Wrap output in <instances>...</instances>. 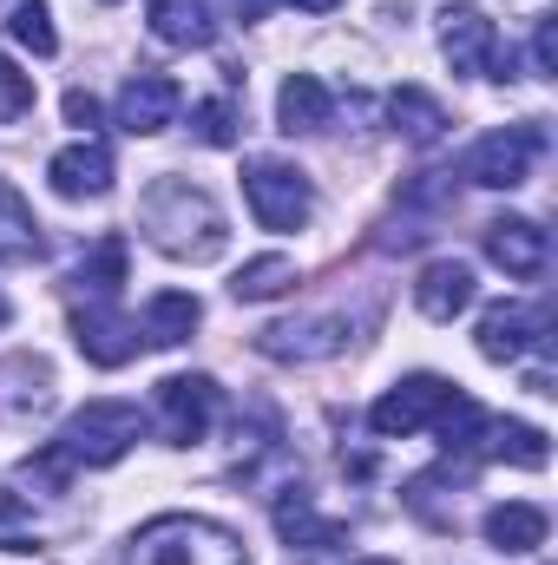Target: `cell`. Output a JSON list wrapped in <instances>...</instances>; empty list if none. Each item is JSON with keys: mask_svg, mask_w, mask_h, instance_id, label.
<instances>
[{"mask_svg": "<svg viewBox=\"0 0 558 565\" xmlns=\"http://www.w3.org/2000/svg\"><path fill=\"white\" fill-rule=\"evenodd\" d=\"M178 106H184V93H178L171 73H132V79L119 86V126H126L132 139H158V132L178 119Z\"/></svg>", "mask_w": 558, "mask_h": 565, "instance_id": "obj_10", "label": "cell"}, {"mask_svg": "<svg viewBox=\"0 0 558 565\" xmlns=\"http://www.w3.org/2000/svg\"><path fill=\"white\" fill-rule=\"evenodd\" d=\"M7 257H13V250H0V264H7Z\"/></svg>", "mask_w": 558, "mask_h": 565, "instance_id": "obj_37", "label": "cell"}, {"mask_svg": "<svg viewBox=\"0 0 558 565\" xmlns=\"http://www.w3.org/2000/svg\"><path fill=\"white\" fill-rule=\"evenodd\" d=\"M139 224H144V237H151L164 257H178V264H211V257H224V244H230V224H224L217 198L197 191V184H184V178H158V184L144 191Z\"/></svg>", "mask_w": 558, "mask_h": 565, "instance_id": "obj_1", "label": "cell"}, {"mask_svg": "<svg viewBox=\"0 0 558 565\" xmlns=\"http://www.w3.org/2000/svg\"><path fill=\"white\" fill-rule=\"evenodd\" d=\"M126 565H250L244 540L204 513H158L132 533Z\"/></svg>", "mask_w": 558, "mask_h": 565, "instance_id": "obj_2", "label": "cell"}, {"mask_svg": "<svg viewBox=\"0 0 558 565\" xmlns=\"http://www.w3.org/2000/svg\"><path fill=\"white\" fill-rule=\"evenodd\" d=\"M0 231H20L26 244H33V231H40V224H33V211H26V198H20L7 178H0Z\"/></svg>", "mask_w": 558, "mask_h": 565, "instance_id": "obj_31", "label": "cell"}, {"mask_svg": "<svg viewBox=\"0 0 558 565\" xmlns=\"http://www.w3.org/2000/svg\"><path fill=\"white\" fill-rule=\"evenodd\" d=\"M0 546L7 553H33V520H26V507L13 493H0Z\"/></svg>", "mask_w": 558, "mask_h": 565, "instance_id": "obj_30", "label": "cell"}, {"mask_svg": "<svg viewBox=\"0 0 558 565\" xmlns=\"http://www.w3.org/2000/svg\"><path fill=\"white\" fill-rule=\"evenodd\" d=\"M244 198H250V217L264 231H302L315 217V184L309 171L282 164V158H250L244 164Z\"/></svg>", "mask_w": 558, "mask_h": 565, "instance_id": "obj_4", "label": "cell"}, {"mask_svg": "<svg viewBox=\"0 0 558 565\" xmlns=\"http://www.w3.org/2000/svg\"><path fill=\"white\" fill-rule=\"evenodd\" d=\"M533 73L539 79L558 73V20H539V33H533Z\"/></svg>", "mask_w": 558, "mask_h": 565, "instance_id": "obj_32", "label": "cell"}, {"mask_svg": "<svg viewBox=\"0 0 558 565\" xmlns=\"http://www.w3.org/2000/svg\"><path fill=\"white\" fill-rule=\"evenodd\" d=\"M539 151H546V126H539V119H526V126L486 132V139L466 151L460 178H466V184H480V191H513V184H526V178H533V158H539Z\"/></svg>", "mask_w": 558, "mask_h": 565, "instance_id": "obj_5", "label": "cell"}, {"mask_svg": "<svg viewBox=\"0 0 558 565\" xmlns=\"http://www.w3.org/2000/svg\"><path fill=\"white\" fill-rule=\"evenodd\" d=\"M7 33H13L26 53H40V60H53V53H60V33H53V13H46V0H20V7L7 13Z\"/></svg>", "mask_w": 558, "mask_h": 565, "instance_id": "obj_25", "label": "cell"}, {"mask_svg": "<svg viewBox=\"0 0 558 565\" xmlns=\"http://www.w3.org/2000/svg\"><path fill=\"white\" fill-rule=\"evenodd\" d=\"M480 533H486L493 553H539V546H546V507L506 500V507H493V513L480 520Z\"/></svg>", "mask_w": 558, "mask_h": 565, "instance_id": "obj_19", "label": "cell"}, {"mask_svg": "<svg viewBox=\"0 0 558 565\" xmlns=\"http://www.w3.org/2000/svg\"><path fill=\"white\" fill-rule=\"evenodd\" d=\"M197 322H204V302H197L191 289H158V296L144 302V342H158V349L191 342Z\"/></svg>", "mask_w": 558, "mask_h": 565, "instance_id": "obj_21", "label": "cell"}, {"mask_svg": "<svg viewBox=\"0 0 558 565\" xmlns=\"http://www.w3.org/2000/svg\"><path fill=\"white\" fill-rule=\"evenodd\" d=\"M144 20L164 46H211L217 40L211 0H144Z\"/></svg>", "mask_w": 558, "mask_h": 565, "instance_id": "obj_20", "label": "cell"}, {"mask_svg": "<svg viewBox=\"0 0 558 565\" xmlns=\"http://www.w3.org/2000/svg\"><path fill=\"white\" fill-rule=\"evenodd\" d=\"M473 296H480L473 264H460V257H433V264H420L415 309L427 316V322H453L460 309H473Z\"/></svg>", "mask_w": 558, "mask_h": 565, "instance_id": "obj_12", "label": "cell"}, {"mask_svg": "<svg viewBox=\"0 0 558 565\" xmlns=\"http://www.w3.org/2000/svg\"><path fill=\"white\" fill-rule=\"evenodd\" d=\"M546 342V316H533V309H519V302H493L486 316H480V355L486 362H519L526 349H539Z\"/></svg>", "mask_w": 558, "mask_h": 565, "instance_id": "obj_15", "label": "cell"}, {"mask_svg": "<svg viewBox=\"0 0 558 565\" xmlns=\"http://www.w3.org/2000/svg\"><path fill=\"white\" fill-rule=\"evenodd\" d=\"M453 395H460V388L440 382V375H408V382H395V388L368 408V427H375L382 440H401V434H415V427H433V415H440Z\"/></svg>", "mask_w": 558, "mask_h": 565, "instance_id": "obj_7", "label": "cell"}, {"mask_svg": "<svg viewBox=\"0 0 558 565\" xmlns=\"http://www.w3.org/2000/svg\"><path fill=\"white\" fill-rule=\"evenodd\" d=\"M191 139L217 145V151L237 145V106H230V99H197V106H191Z\"/></svg>", "mask_w": 558, "mask_h": 565, "instance_id": "obj_27", "label": "cell"}, {"mask_svg": "<svg viewBox=\"0 0 558 565\" xmlns=\"http://www.w3.org/2000/svg\"><path fill=\"white\" fill-rule=\"evenodd\" d=\"M362 565H395V559H362Z\"/></svg>", "mask_w": 558, "mask_h": 565, "instance_id": "obj_35", "label": "cell"}, {"mask_svg": "<svg viewBox=\"0 0 558 565\" xmlns=\"http://www.w3.org/2000/svg\"><path fill=\"white\" fill-rule=\"evenodd\" d=\"M46 184L60 191V198H106L112 191V151L99 139H79V145H66V151H53L46 158Z\"/></svg>", "mask_w": 558, "mask_h": 565, "instance_id": "obj_13", "label": "cell"}, {"mask_svg": "<svg viewBox=\"0 0 558 565\" xmlns=\"http://www.w3.org/2000/svg\"><path fill=\"white\" fill-rule=\"evenodd\" d=\"M342 335H348V322H342V316H315V322H270V329H257V349H264L270 362H322V355H335V349H342Z\"/></svg>", "mask_w": 558, "mask_h": 565, "instance_id": "obj_14", "label": "cell"}, {"mask_svg": "<svg viewBox=\"0 0 558 565\" xmlns=\"http://www.w3.org/2000/svg\"><path fill=\"white\" fill-rule=\"evenodd\" d=\"M0 322H7V296H0Z\"/></svg>", "mask_w": 558, "mask_h": 565, "instance_id": "obj_36", "label": "cell"}, {"mask_svg": "<svg viewBox=\"0 0 558 565\" xmlns=\"http://www.w3.org/2000/svg\"><path fill=\"white\" fill-rule=\"evenodd\" d=\"M33 113V73H20L7 53H0V126H13V119H26Z\"/></svg>", "mask_w": 558, "mask_h": 565, "instance_id": "obj_29", "label": "cell"}, {"mask_svg": "<svg viewBox=\"0 0 558 565\" xmlns=\"http://www.w3.org/2000/svg\"><path fill=\"white\" fill-rule=\"evenodd\" d=\"M388 119H395V132H401L408 145H433L440 132H447L440 99L420 93V86H395V93H388Z\"/></svg>", "mask_w": 558, "mask_h": 565, "instance_id": "obj_22", "label": "cell"}, {"mask_svg": "<svg viewBox=\"0 0 558 565\" xmlns=\"http://www.w3.org/2000/svg\"><path fill=\"white\" fill-rule=\"evenodd\" d=\"M53 402V369L40 355H7L0 362V422H33Z\"/></svg>", "mask_w": 558, "mask_h": 565, "instance_id": "obj_17", "label": "cell"}, {"mask_svg": "<svg viewBox=\"0 0 558 565\" xmlns=\"http://www.w3.org/2000/svg\"><path fill=\"white\" fill-rule=\"evenodd\" d=\"M79 282L99 289V296H112V289L126 282V237H106L99 250H86V257H79Z\"/></svg>", "mask_w": 558, "mask_h": 565, "instance_id": "obj_26", "label": "cell"}, {"mask_svg": "<svg viewBox=\"0 0 558 565\" xmlns=\"http://www.w3.org/2000/svg\"><path fill=\"white\" fill-rule=\"evenodd\" d=\"M486 257L506 270V277L533 282L546 277V257H552V237L533 224V217H493L486 224Z\"/></svg>", "mask_w": 558, "mask_h": 565, "instance_id": "obj_11", "label": "cell"}, {"mask_svg": "<svg viewBox=\"0 0 558 565\" xmlns=\"http://www.w3.org/2000/svg\"><path fill=\"white\" fill-rule=\"evenodd\" d=\"M20 480H26V487H46V493H60V487L73 480V454L53 440V447H40V454H26V460H20Z\"/></svg>", "mask_w": 558, "mask_h": 565, "instance_id": "obj_28", "label": "cell"}, {"mask_svg": "<svg viewBox=\"0 0 558 565\" xmlns=\"http://www.w3.org/2000/svg\"><path fill=\"white\" fill-rule=\"evenodd\" d=\"M217 402H224V388L211 375H164L158 382V427H164V440L171 447H197L211 434V422H217Z\"/></svg>", "mask_w": 558, "mask_h": 565, "instance_id": "obj_6", "label": "cell"}, {"mask_svg": "<svg viewBox=\"0 0 558 565\" xmlns=\"http://www.w3.org/2000/svg\"><path fill=\"white\" fill-rule=\"evenodd\" d=\"M329 113H335V93L315 79V73H289L277 93V126L296 139V132H322L329 126Z\"/></svg>", "mask_w": 558, "mask_h": 565, "instance_id": "obj_18", "label": "cell"}, {"mask_svg": "<svg viewBox=\"0 0 558 565\" xmlns=\"http://www.w3.org/2000/svg\"><path fill=\"white\" fill-rule=\"evenodd\" d=\"M289 7H302V13H335L342 0H289Z\"/></svg>", "mask_w": 558, "mask_h": 565, "instance_id": "obj_34", "label": "cell"}, {"mask_svg": "<svg viewBox=\"0 0 558 565\" xmlns=\"http://www.w3.org/2000/svg\"><path fill=\"white\" fill-rule=\"evenodd\" d=\"M493 460H513V467H546L552 460V440H546V427H533V422H486V440H480Z\"/></svg>", "mask_w": 558, "mask_h": 565, "instance_id": "obj_23", "label": "cell"}, {"mask_svg": "<svg viewBox=\"0 0 558 565\" xmlns=\"http://www.w3.org/2000/svg\"><path fill=\"white\" fill-rule=\"evenodd\" d=\"M106 7H119V0H106Z\"/></svg>", "mask_w": 558, "mask_h": 565, "instance_id": "obj_38", "label": "cell"}, {"mask_svg": "<svg viewBox=\"0 0 558 565\" xmlns=\"http://www.w3.org/2000/svg\"><path fill=\"white\" fill-rule=\"evenodd\" d=\"M66 126H79V132H93V126H99V99L73 86V93H66Z\"/></svg>", "mask_w": 558, "mask_h": 565, "instance_id": "obj_33", "label": "cell"}, {"mask_svg": "<svg viewBox=\"0 0 558 565\" xmlns=\"http://www.w3.org/2000/svg\"><path fill=\"white\" fill-rule=\"evenodd\" d=\"M289 289H296V264H289V257H250V264L230 277V296H237V302H277Z\"/></svg>", "mask_w": 558, "mask_h": 565, "instance_id": "obj_24", "label": "cell"}, {"mask_svg": "<svg viewBox=\"0 0 558 565\" xmlns=\"http://www.w3.org/2000/svg\"><path fill=\"white\" fill-rule=\"evenodd\" d=\"M270 520H277L282 546H302V553H329V546H342V540H348V526H342V520H322V513L309 507V493H302V487H282L277 507H270Z\"/></svg>", "mask_w": 558, "mask_h": 565, "instance_id": "obj_16", "label": "cell"}, {"mask_svg": "<svg viewBox=\"0 0 558 565\" xmlns=\"http://www.w3.org/2000/svg\"><path fill=\"white\" fill-rule=\"evenodd\" d=\"M73 342H79V355H86L93 369H126V362L139 355V329H132L112 302L73 309Z\"/></svg>", "mask_w": 558, "mask_h": 565, "instance_id": "obj_9", "label": "cell"}, {"mask_svg": "<svg viewBox=\"0 0 558 565\" xmlns=\"http://www.w3.org/2000/svg\"><path fill=\"white\" fill-rule=\"evenodd\" d=\"M440 53H447L453 73L486 79L493 60H500V33H493V20H486L480 7H447V13H440Z\"/></svg>", "mask_w": 558, "mask_h": 565, "instance_id": "obj_8", "label": "cell"}, {"mask_svg": "<svg viewBox=\"0 0 558 565\" xmlns=\"http://www.w3.org/2000/svg\"><path fill=\"white\" fill-rule=\"evenodd\" d=\"M139 440H144L139 402H86V408H73V422L60 434V447L73 454V467H112Z\"/></svg>", "mask_w": 558, "mask_h": 565, "instance_id": "obj_3", "label": "cell"}]
</instances>
